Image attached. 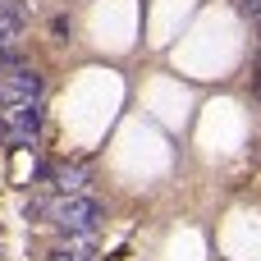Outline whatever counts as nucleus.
<instances>
[{"label":"nucleus","instance_id":"obj_1","mask_svg":"<svg viewBox=\"0 0 261 261\" xmlns=\"http://www.w3.org/2000/svg\"><path fill=\"white\" fill-rule=\"evenodd\" d=\"M101 220H106V206L87 193H60L50 202V225L69 239H92L101 229Z\"/></svg>","mask_w":261,"mask_h":261},{"label":"nucleus","instance_id":"obj_4","mask_svg":"<svg viewBox=\"0 0 261 261\" xmlns=\"http://www.w3.org/2000/svg\"><path fill=\"white\" fill-rule=\"evenodd\" d=\"M37 128H41V110H37V106H14V110H9V138H14L18 147L32 142Z\"/></svg>","mask_w":261,"mask_h":261},{"label":"nucleus","instance_id":"obj_6","mask_svg":"<svg viewBox=\"0 0 261 261\" xmlns=\"http://www.w3.org/2000/svg\"><path fill=\"white\" fill-rule=\"evenodd\" d=\"M46 261H92V252H83V248H55Z\"/></svg>","mask_w":261,"mask_h":261},{"label":"nucleus","instance_id":"obj_5","mask_svg":"<svg viewBox=\"0 0 261 261\" xmlns=\"http://www.w3.org/2000/svg\"><path fill=\"white\" fill-rule=\"evenodd\" d=\"M55 184H60V193H87L92 174H87V165H60L55 170Z\"/></svg>","mask_w":261,"mask_h":261},{"label":"nucleus","instance_id":"obj_3","mask_svg":"<svg viewBox=\"0 0 261 261\" xmlns=\"http://www.w3.org/2000/svg\"><path fill=\"white\" fill-rule=\"evenodd\" d=\"M23 23H28V5L23 0H0V69L18 64V55L9 50V41L23 32Z\"/></svg>","mask_w":261,"mask_h":261},{"label":"nucleus","instance_id":"obj_8","mask_svg":"<svg viewBox=\"0 0 261 261\" xmlns=\"http://www.w3.org/2000/svg\"><path fill=\"white\" fill-rule=\"evenodd\" d=\"M239 9H243V14H257V9H261V0H239Z\"/></svg>","mask_w":261,"mask_h":261},{"label":"nucleus","instance_id":"obj_7","mask_svg":"<svg viewBox=\"0 0 261 261\" xmlns=\"http://www.w3.org/2000/svg\"><path fill=\"white\" fill-rule=\"evenodd\" d=\"M23 216H28V220H46V216H50V202H41V197H32V202L23 206Z\"/></svg>","mask_w":261,"mask_h":261},{"label":"nucleus","instance_id":"obj_2","mask_svg":"<svg viewBox=\"0 0 261 261\" xmlns=\"http://www.w3.org/2000/svg\"><path fill=\"white\" fill-rule=\"evenodd\" d=\"M41 73L37 69H28V64H9L5 73H0V106L5 110H14V106H37L41 101Z\"/></svg>","mask_w":261,"mask_h":261},{"label":"nucleus","instance_id":"obj_9","mask_svg":"<svg viewBox=\"0 0 261 261\" xmlns=\"http://www.w3.org/2000/svg\"><path fill=\"white\" fill-rule=\"evenodd\" d=\"M252 28H257V41H261V9L252 14Z\"/></svg>","mask_w":261,"mask_h":261},{"label":"nucleus","instance_id":"obj_10","mask_svg":"<svg viewBox=\"0 0 261 261\" xmlns=\"http://www.w3.org/2000/svg\"><path fill=\"white\" fill-rule=\"evenodd\" d=\"M252 96H257V106H261V73H257V83H252Z\"/></svg>","mask_w":261,"mask_h":261}]
</instances>
